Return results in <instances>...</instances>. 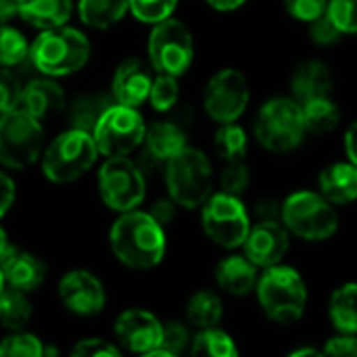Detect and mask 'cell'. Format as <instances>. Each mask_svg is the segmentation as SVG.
I'll return each instance as SVG.
<instances>
[{
	"mask_svg": "<svg viewBox=\"0 0 357 357\" xmlns=\"http://www.w3.org/2000/svg\"><path fill=\"white\" fill-rule=\"evenodd\" d=\"M109 243L113 255L132 270H151L165 257V230L146 211H123L111 226Z\"/></svg>",
	"mask_w": 357,
	"mask_h": 357,
	"instance_id": "cell-1",
	"label": "cell"
},
{
	"mask_svg": "<svg viewBox=\"0 0 357 357\" xmlns=\"http://www.w3.org/2000/svg\"><path fill=\"white\" fill-rule=\"evenodd\" d=\"M257 301L264 314L278 324H295L307 307V287L303 276L289 266H272L259 276Z\"/></svg>",
	"mask_w": 357,
	"mask_h": 357,
	"instance_id": "cell-2",
	"label": "cell"
},
{
	"mask_svg": "<svg viewBox=\"0 0 357 357\" xmlns=\"http://www.w3.org/2000/svg\"><path fill=\"white\" fill-rule=\"evenodd\" d=\"M29 56L38 71L48 77L71 75L79 71L90 59L88 38L67 25L42 29L29 48Z\"/></svg>",
	"mask_w": 357,
	"mask_h": 357,
	"instance_id": "cell-3",
	"label": "cell"
},
{
	"mask_svg": "<svg viewBox=\"0 0 357 357\" xmlns=\"http://www.w3.org/2000/svg\"><path fill=\"white\" fill-rule=\"evenodd\" d=\"M280 220L293 236L312 243L328 241L339 230V213L335 205L322 192L314 190L289 195L282 203Z\"/></svg>",
	"mask_w": 357,
	"mask_h": 357,
	"instance_id": "cell-4",
	"label": "cell"
},
{
	"mask_svg": "<svg viewBox=\"0 0 357 357\" xmlns=\"http://www.w3.org/2000/svg\"><path fill=\"white\" fill-rule=\"evenodd\" d=\"M169 199L186 209H199L213 195V169L207 155L186 146L165 163Z\"/></svg>",
	"mask_w": 357,
	"mask_h": 357,
	"instance_id": "cell-5",
	"label": "cell"
},
{
	"mask_svg": "<svg viewBox=\"0 0 357 357\" xmlns=\"http://www.w3.org/2000/svg\"><path fill=\"white\" fill-rule=\"evenodd\" d=\"M98 149L90 132L71 128L59 134L42 153V172L54 184H69L82 178L98 159Z\"/></svg>",
	"mask_w": 357,
	"mask_h": 357,
	"instance_id": "cell-6",
	"label": "cell"
},
{
	"mask_svg": "<svg viewBox=\"0 0 357 357\" xmlns=\"http://www.w3.org/2000/svg\"><path fill=\"white\" fill-rule=\"evenodd\" d=\"M307 130L303 123L301 102L289 96H276L264 102L255 119V138L272 153L295 151Z\"/></svg>",
	"mask_w": 357,
	"mask_h": 357,
	"instance_id": "cell-7",
	"label": "cell"
},
{
	"mask_svg": "<svg viewBox=\"0 0 357 357\" xmlns=\"http://www.w3.org/2000/svg\"><path fill=\"white\" fill-rule=\"evenodd\" d=\"M44 149L40 119L17 107L0 115V163L8 169H25L38 161Z\"/></svg>",
	"mask_w": 357,
	"mask_h": 357,
	"instance_id": "cell-8",
	"label": "cell"
},
{
	"mask_svg": "<svg viewBox=\"0 0 357 357\" xmlns=\"http://www.w3.org/2000/svg\"><path fill=\"white\" fill-rule=\"evenodd\" d=\"M144 134L146 123L136 107L119 102H113L92 130L96 149L105 157H128L144 142Z\"/></svg>",
	"mask_w": 357,
	"mask_h": 357,
	"instance_id": "cell-9",
	"label": "cell"
},
{
	"mask_svg": "<svg viewBox=\"0 0 357 357\" xmlns=\"http://www.w3.org/2000/svg\"><path fill=\"white\" fill-rule=\"evenodd\" d=\"M201 224L215 245L238 249L251 230V215L241 197L215 192L201 205Z\"/></svg>",
	"mask_w": 357,
	"mask_h": 357,
	"instance_id": "cell-10",
	"label": "cell"
},
{
	"mask_svg": "<svg viewBox=\"0 0 357 357\" xmlns=\"http://www.w3.org/2000/svg\"><path fill=\"white\" fill-rule=\"evenodd\" d=\"M149 59L157 73L184 75L195 59L192 33L180 19L167 17L155 23L149 36Z\"/></svg>",
	"mask_w": 357,
	"mask_h": 357,
	"instance_id": "cell-11",
	"label": "cell"
},
{
	"mask_svg": "<svg viewBox=\"0 0 357 357\" xmlns=\"http://www.w3.org/2000/svg\"><path fill=\"white\" fill-rule=\"evenodd\" d=\"M98 192L113 211L138 209L146 197V182L134 161L128 157H107L98 172Z\"/></svg>",
	"mask_w": 357,
	"mask_h": 357,
	"instance_id": "cell-12",
	"label": "cell"
},
{
	"mask_svg": "<svg viewBox=\"0 0 357 357\" xmlns=\"http://www.w3.org/2000/svg\"><path fill=\"white\" fill-rule=\"evenodd\" d=\"M251 88L243 71L226 67L211 75L205 86L203 105L207 115L218 123L236 121L249 107Z\"/></svg>",
	"mask_w": 357,
	"mask_h": 357,
	"instance_id": "cell-13",
	"label": "cell"
},
{
	"mask_svg": "<svg viewBox=\"0 0 357 357\" xmlns=\"http://www.w3.org/2000/svg\"><path fill=\"white\" fill-rule=\"evenodd\" d=\"M289 247L291 232L282 220H257V224H251V230L243 243L247 259L261 270L278 266L289 253Z\"/></svg>",
	"mask_w": 357,
	"mask_h": 357,
	"instance_id": "cell-14",
	"label": "cell"
},
{
	"mask_svg": "<svg viewBox=\"0 0 357 357\" xmlns=\"http://www.w3.org/2000/svg\"><path fill=\"white\" fill-rule=\"evenodd\" d=\"M61 303L77 316H94L105 310L107 293L102 282L88 270H71L59 282Z\"/></svg>",
	"mask_w": 357,
	"mask_h": 357,
	"instance_id": "cell-15",
	"label": "cell"
},
{
	"mask_svg": "<svg viewBox=\"0 0 357 357\" xmlns=\"http://www.w3.org/2000/svg\"><path fill=\"white\" fill-rule=\"evenodd\" d=\"M163 324L157 316L144 310H128L115 322V337L119 345L132 354L149 356L161 343Z\"/></svg>",
	"mask_w": 357,
	"mask_h": 357,
	"instance_id": "cell-16",
	"label": "cell"
},
{
	"mask_svg": "<svg viewBox=\"0 0 357 357\" xmlns=\"http://www.w3.org/2000/svg\"><path fill=\"white\" fill-rule=\"evenodd\" d=\"M153 75L140 59H126L113 73L111 90L115 102L126 107H140L149 100Z\"/></svg>",
	"mask_w": 357,
	"mask_h": 357,
	"instance_id": "cell-17",
	"label": "cell"
},
{
	"mask_svg": "<svg viewBox=\"0 0 357 357\" xmlns=\"http://www.w3.org/2000/svg\"><path fill=\"white\" fill-rule=\"evenodd\" d=\"M0 270L6 287L19 289L23 293L36 291L46 278L44 264L33 253L21 251L17 247H13L10 253L0 261Z\"/></svg>",
	"mask_w": 357,
	"mask_h": 357,
	"instance_id": "cell-18",
	"label": "cell"
},
{
	"mask_svg": "<svg viewBox=\"0 0 357 357\" xmlns=\"http://www.w3.org/2000/svg\"><path fill=\"white\" fill-rule=\"evenodd\" d=\"M19 107L42 121V119H48L65 109V92L56 82H52L48 77L33 79L27 86H23Z\"/></svg>",
	"mask_w": 357,
	"mask_h": 357,
	"instance_id": "cell-19",
	"label": "cell"
},
{
	"mask_svg": "<svg viewBox=\"0 0 357 357\" xmlns=\"http://www.w3.org/2000/svg\"><path fill=\"white\" fill-rule=\"evenodd\" d=\"M257 266L247 255H228L215 268V280L222 291L234 297H245L255 291L259 274Z\"/></svg>",
	"mask_w": 357,
	"mask_h": 357,
	"instance_id": "cell-20",
	"label": "cell"
},
{
	"mask_svg": "<svg viewBox=\"0 0 357 357\" xmlns=\"http://www.w3.org/2000/svg\"><path fill=\"white\" fill-rule=\"evenodd\" d=\"M331 90L333 73L322 61H303L291 77V92L297 102H305L316 96H328Z\"/></svg>",
	"mask_w": 357,
	"mask_h": 357,
	"instance_id": "cell-21",
	"label": "cell"
},
{
	"mask_svg": "<svg viewBox=\"0 0 357 357\" xmlns=\"http://www.w3.org/2000/svg\"><path fill=\"white\" fill-rule=\"evenodd\" d=\"M320 192L333 205H349L357 201V165L347 163H333L320 174Z\"/></svg>",
	"mask_w": 357,
	"mask_h": 357,
	"instance_id": "cell-22",
	"label": "cell"
},
{
	"mask_svg": "<svg viewBox=\"0 0 357 357\" xmlns=\"http://www.w3.org/2000/svg\"><path fill=\"white\" fill-rule=\"evenodd\" d=\"M19 15L38 29L65 25L73 13L71 0H17Z\"/></svg>",
	"mask_w": 357,
	"mask_h": 357,
	"instance_id": "cell-23",
	"label": "cell"
},
{
	"mask_svg": "<svg viewBox=\"0 0 357 357\" xmlns=\"http://www.w3.org/2000/svg\"><path fill=\"white\" fill-rule=\"evenodd\" d=\"M146 144V153L155 159V161H169L174 155H178L180 151H184L186 144V132L169 121H159L151 128H146L144 134V142Z\"/></svg>",
	"mask_w": 357,
	"mask_h": 357,
	"instance_id": "cell-24",
	"label": "cell"
},
{
	"mask_svg": "<svg viewBox=\"0 0 357 357\" xmlns=\"http://www.w3.org/2000/svg\"><path fill=\"white\" fill-rule=\"evenodd\" d=\"M328 316L337 333L357 335V282H345L331 295Z\"/></svg>",
	"mask_w": 357,
	"mask_h": 357,
	"instance_id": "cell-25",
	"label": "cell"
},
{
	"mask_svg": "<svg viewBox=\"0 0 357 357\" xmlns=\"http://www.w3.org/2000/svg\"><path fill=\"white\" fill-rule=\"evenodd\" d=\"M303 111V123L305 130L312 134H326L339 128L341 121V109L339 105L328 96H316L305 102H301Z\"/></svg>",
	"mask_w": 357,
	"mask_h": 357,
	"instance_id": "cell-26",
	"label": "cell"
},
{
	"mask_svg": "<svg viewBox=\"0 0 357 357\" xmlns=\"http://www.w3.org/2000/svg\"><path fill=\"white\" fill-rule=\"evenodd\" d=\"M79 19L94 29H107L123 19L130 10V0H79Z\"/></svg>",
	"mask_w": 357,
	"mask_h": 357,
	"instance_id": "cell-27",
	"label": "cell"
},
{
	"mask_svg": "<svg viewBox=\"0 0 357 357\" xmlns=\"http://www.w3.org/2000/svg\"><path fill=\"white\" fill-rule=\"evenodd\" d=\"M33 307L23 291L4 287L0 291V324L8 331H23L31 320Z\"/></svg>",
	"mask_w": 357,
	"mask_h": 357,
	"instance_id": "cell-28",
	"label": "cell"
},
{
	"mask_svg": "<svg viewBox=\"0 0 357 357\" xmlns=\"http://www.w3.org/2000/svg\"><path fill=\"white\" fill-rule=\"evenodd\" d=\"M222 316H224L222 299L215 293H211V291L195 293L190 297L188 305H186V318L199 331L218 326L222 322Z\"/></svg>",
	"mask_w": 357,
	"mask_h": 357,
	"instance_id": "cell-29",
	"label": "cell"
},
{
	"mask_svg": "<svg viewBox=\"0 0 357 357\" xmlns=\"http://www.w3.org/2000/svg\"><path fill=\"white\" fill-rule=\"evenodd\" d=\"M190 354L203 357H236L238 349L228 333L211 326L199 331V335L190 341Z\"/></svg>",
	"mask_w": 357,
	"mask_h": 357,
	"instance_id": "cell-30",
	"label": "cell"
},
{
	"mask_svg": "<svg viewBox=\"0 0 357 357\" xmlns=\"http://www.w3.org/2000/svg\"><path fill=\"white\" fill-rule=\"evenodd\" d=\"M213 142H215L218 155L224 161H241V159H245L247 146H249L247 132L236 121L222 123L218 128V132H215V140Z\"/></svg>",
	"mask_w": 357,
	"mask_h": 357,
	"instance_id": "cell-31",
	"label": "cell"
},
{
	"mask_svg": "<svg viewBox=\"0 0 357 357\" xmlns=\"http://www.w3.org/2000/svg\"><path fill=\"white\" fill-rule=\"evenodd\" d=\"M113 102L102 96V94H88L84 98H79L71 111V119H73V128L86 130L92 134L96 121L100 119V115L111 107Z\"/></svg>",
	"mask_w": 357,
	"mask_h": 357,
	"instance_id": "cell-32",
	"label": "cell"
},
{
	"mask_svg": "<svg viewBox=\"0 0 357 357\" xmlns=\"http://www.w3.org/2000/svg\"><path fill=\"white\" fill-rule=\"evenodd\" d=\"M29 52V44L25 36L10 27V25H0V67H13L19 65Z\"/></svg>",
	"mask_w": 357,
	"mask_h": 357,
	"instance_id": "cell-33",
	"label": "cell"
},
{
	"mask_svg": "<svg viewBox=\"0 0 357 357\" xmlns=\"http://www.w3.org/2000/svg\"><path fill=\"white\" fill-rule=\"evenodd\" d=\"M188 345H190V333H188V328L182 322H167V324H163L159 347L153 349L149 354V357L182 356Z\"/></svg>",
	"mask_w": 357,
	"mask_h": 357,
	"instance_id": "cell-34",
	"label": "cell"
},
{
	"mask_svg": "<svg viewBox=\"0 0 357 357\" xmlns=\"http://www.w3.org/2000/svg\"><path fill=\"white\" fill-rule=\"evenodd\" d=\"M178 98H180V84L176 75L159 73L157 77H153L151 92H149V100L153 109L169 111L178 102Z\"/></svg>",
	"mask_w": 357,
	"mask_h": 357,
	"instance_id": "cell-35",
	"label": "cell"
},
{
	"mask_svg": "<svg viewBox=\"0 0 357 357\" xmlns=\"http://www.w3.org/2000/svg\"><path fill=\"white\" fill-rule=\"evenodd\" d=\"M44 345L38 337L15 331L10 337L0 341V357H42Z\"/></svg>",
	"mask_w": 357,
	"mask_h": 357,
	"instance_id": "cell-36",
	"label": "cell"
},
{
	"mask_svg": "<svg viewBox=\"0 0 357 357\" xmlns=\"http://www.w3.org/2000/svg\"><path fill=\"white\" fill-rule=\"evenodd\" d=\"M249 184H251V174H249V167L245 165V159L228 161V165L224 167V172L220 176L222 192H228V195H234V197H243L247 192Z\"/></svg>",
	"mask_w": 357,
	"mask_h": 357,
	"instance_id": "cell-37",
	"label": "cell"
},
{
	"mask_svg": "<svg viewBox=\"0 0 357 357\" xmlns=\"http://www.w3.org/2000/svg\"><path fill=\"white\" fill-rule=\"evenodd\" d=\"M178 0H130L132 15L142 23H159L172 17Z\"/></svg>",
	"mask_w": 357,
	"mask_h": 357,
	"instance_id": "cell-38",
	"label": "cell"
},
{
	"mask_svg": "<svg viewBox=\"0 0 357 357\" xmlns=\"http://www.w3.org/2000/svg\"><path fill=\"white\" fill-rule=\"evenodd\" d=\"M310 25V38L316 46H335L343 40V31L337 27V23L333 21V17L328 13H322L320 17H316L314 21L307 23Z\"/></svg>",
	"mask_w": 357,
	"mask_h": 357,
	"instance_id": "cell-39",
	"label": "cell"
},
{
	"mask_svg": "<svg viewBox=\"0 0 357 357\" xmlns=\"http://www.w3.org/2000/svg\"><path fill=\"white\" fill-rule=\"evenodd\" d=\"M21 79L10 71V67H0V115L17 109L21 105Z\"/></svg>",
	"mask_w": 357,
	"mask_h": 357,
	"instance_id": "cell-40",
	"label": "cell"
},
{
	"mask_svg": "<svg viewBox=\"0 0 357 357\" xmlns=\"http://www.w3.org/2000/svg\"><path fill=\"white\" fill-rule=\"evenodd\" d=\"M326 13L345 36L357 33V0H328Z\"/></svg>",
	"mask_w": 357,
	"mask_h": 357,
	"instance_id": "cell-41",
	"label": "cell"
},
{
	"mask_svg": "<svg viewBox=\"0 0 357 357\" xmlns=\"http://www.w3.org/2000/svg\"><path fill=\"white\" fill-rule=\"evenodd\" d=\"M282 2H284L287 13L293 19L303 21V23L314 21L328 8V0H282Z\"/></svg>",
	"mask_w": 357,
	"mask_h": 357,
	"instance_id": "cell-42",
	"label": "cell"
},
{
	"mask_svg": "<svg viewBox=\"0 0 357 357\" xmlns=\"http://www.w3.org/2000/svg\"><path fill=\"white\" fill-rule=\"evenodd\" d=\"M71 354L77 357H119V349L102 339H82L75 343Z\"/></svg>",
	"mask_w": 357,
	"mask_h": 357,
	"instance_id": "cell-43",
	"label": "cell"
},
{
	"mask_svg": "<svg viewBox=\"0 0 357 357\" xmlns=\"http://www.w3.org/2000/svg\"><path fill=\"white\" fill-rule=\"evenodd\" d=\"M324 354H331V356H351L357 357V335H345V333H339L337 337H333L324 349Z\"/></svg>",
	"mask_w": 357,
	"mask_h": 357,
	"instance_id": "cell-44",
	"label": "cell"
},
{
	"mask_svg": "<svg viewBox=\"0 0 357 357\" xmlns=\"http://www.w3.org/2000/svg\"><path fill=\"white\" fill-rule=\"evenodd\" d=\"M15 195H17V188H15L13 178L0 172V220L6 215V211L15 203Z\"/></svg>",
	"mask_w": 357,
	"mask_h": 357,
	"instance_id": "cell-45",
	"label": "cell"
},
{
	"mask_svg": "<svg viewBox=\"0 0 357 357\" xmlns=\"http://www.w3.org/2000/svg\"><path fill=\"white\" fill-rule=\"evenodd\" d=\"M174 213H176V203H174L172 199H169V201H159V203H155V207L151 209V215H153L161 226L169 224L172 218H174Z\"/></svg>",
	"mask_w": 357,
	"mask_h": 357,
	"instance_id": "cell-46",
	"label": "cell"
},
{
	"mask_svg": "<svg viewBox=\"0 0 357 357\" xmlns=\"http://www.w3.org/2000/svg\"><path fill=\"white\" fill-rule=\"evenodd\" d=\"M280 209H282V203L278 205L276 201H259L253 213L257 220H280Z\"/></svg>",
	"mask_w": 357,
	"mask_h": 357,
	"instance_id": "cell-47",
	"label": "cell"
},
{
	"mask_svg": "<svg viewBox=\"0 0 357 357\" xmlns=\"http://www.w3.org/2000/svg\"><path fill=\"white\" fill-rule=\"evenodd\" d=\"M345 153L349 161L357 165V121H354L345 132Z\"/></svg>",
	"mask_w": 357,
	"mask_h": 357,
	"instance_id": "cell-48",
	"label": "cell"
},
{
	"mask_svg": "<svg viewBox=\"0 0 357 357\" xmlns=\"http://www.w3.org/2000/svg\"><path fill=\"white\" fill-rule=\"evenodd\" d=\"M17 15H19L17 0H0V25L2 23H8Z\"/></svg>",
	"mask_w": 357,
	"mask_h": 357,
	"instance_id": "cell-49",
	"label": "cell"
},
{
	"mask_svg": "<svg viewBox=\"0 0 357 357\" xmlns=\"http://www.w3.org/2000/svg\"><path fill=\"white\" fill-rule=\"evenodd\" d=\"M247 0H207L209 6H213L215 10H222V13H230V10H236L245 4Z\"/></svg>",
	"mask_w": 357,
	"mask_h": 357,
	"instance_id": "cell-50",
	"label": "cell"
},
{
	"mask_svg": "<svg viewBox=\"0 0 357 357\" xmlns=\"http://www.w3.org/2000/svg\"><path fill=\"white\" fill-rule=\"evenodd\" d=\"M10 249H13V245H10V241H8V236H6V230L0 226V261L10 253Z\"/></svg>",
	"mask_w": 357,
	"mask_h": 357,
	"instance_id": "cell-51",
	"label": "cell"
},
{
	"mask_svg": "<svg viewBox=\"0 0 357 357\" xmlns=\"http://www.w3.org/2000/svg\"><path fill=\"white\" fill-rule=\"evenodd\" d=\"M324 351L320 349H314V347H303V349H295L291 351V357H299V356H322Z\"/></svg>",
	"mask_w": 357,
	"mask_h": 357,
	"instance_id": "cell-52",
	"label": "cell"
},
{
	"mask_svg": "<svg viewBox=\"0 0 357 357\" xmlns=\"http://www.w3.org/2000/svg\"><path fill=\"white\" fill-rule=\"evenodd\" d=\"M6 287V282H4V276H2V270H0V291Z\"/></svg>",
	"mask_w": 357,
	"mask_h": 357,
	"instance_id": "cell-53",
	"label": "cell"
}]
</instances>
